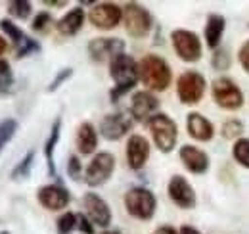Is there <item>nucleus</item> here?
Wrapping results in <instances>:
<instances>
[{"mask_svg":"<svg viewBox=\"0 0 249 234\" xmlns=\"http://www.w3.org/2000/svg\"><path fill=\"white\" fill-rule=\"evenodd\" d=\"M124 207L128 215L140 221H150L156 213L157 200L154 192H150L144 186H134L124 194Z\"/></svg>","mask_w":249,"mask_h":234,"instance_id":"obj_3","label":"nucleus"},{"mask_svg":"<svg viewBox=\"0 0 249 234\" xmlns=\"http://www.w3.org/2000/svg\"><path fill=\"white\" fill-rule=\"evenodd\" d=\"M75 144H77V150H79L83 156L94 154V150L98 146V133H96L92 123L85 121V123L79 125L77 136H75Z\"/></svg>","mask_w":249,"mask_h":234,"instance_id":"obj_22","label":"nucleus"},{"mask_svg":"<svg viewBox=\"0 0 249 234\" xmlns=\"http://www.w3.org/2000/svg\"><path fill=\"white\" fill-rule=\"evenodd\" d=\"M244 131V123L240 119H228L222 123V136L228 138V140H236Z\"/></svg>","mask_w":249,"mask_h":234,"instance_id":"obj_30","label":"nucleus"},{"mask_svg":"<svg viewBox=\"0 0 249 234\" xmlns=\"http://www.w3.org/2000/svg\"><path fill=\"white\" fill-rule=\"evenodd\" d=\"M56 229H58V234H71L77 229V213H71V211L63 213L56 221Z\"/></svg>","mask_w":249,"mask_h":234,"instance_id":"obj_31","label":"nucleus"},{"mask_svg":"<svg viewBox=\"0 0 249 234\" xmlns=\"http://www.w3.org/2000/svg\"><path fill=\"white\" fill-rule=\"evenodd\" d=\"M33 163H35V152L29 150L23 157H21V161L12 169V180H23V178H27V176L31 175V169H33Z\"/></svg>","mask_w":249,"mask_h":234,"instance_id":"obj_25","label":"nucleus"},{"mask_svg":"<svg viewBox=\"0 0 249 234\" xmlns=\"http://www.w3.org/2000/svg\"><path fill=\"white\" fill-rule=\"evenodd\" d=\"M16 131H18V121L16 119H2L0 121V154H2V150L4 146L16 136Z\"/></svg>","mask_w":249,"mask_h":234,"instance_id":"obj_27","label":"nucleus"},{"mask_svg":"<svg viewBox=\"0 0 249 234\" xmlns=\"http://www.w3.org/2000/svg\"><path fill=\"white\" fill-rule=\"evenodd\" d=\"M232 156L240 165L249 169V138H238L232 146Z\"/></svg>","mask_w":249,"mask_h":234,"instance_id":"obj_28","label":"nucleus"},{"mask_svg":"<svg viewBox=\"0 0 249 234\" xmlns=\"http://www.w3.org/2000/svg\"><path fill=\"white\" fill-rule=\"evenodd\" d=\"M238 58H240V63H242L244 71L249 75V40H246V42L242 44V48H240V52H238Z\"/></svg>","mask_w":249,"mask_h":234,"instance_id":"obj_37","label":"nucleus"},{"mask_svg":"<svg viewBox=\"0 0 249 234\" xmlns=\"http://www.w3.org/2000/svg\"><path fill=\"white\" fill-rule=\"evenodd\" d=\"M85 10L81 8V6H77V8H73V10H69L65 16H63L62 20H58V23H56V29L60 35L63 37H73V35H77L81 27H83V23H85Z\"/></svg>","mask_w":249,"mask_h":234,"instance_id":"obj_21","label":"nucleus"},{"mask_svg":"<svg viewBox=\"0 0 249 234\" xmlns=\"http://www.w3.org/2000/svg\"><path fill=\"white\" fill-rule=\"evenodd\" d=\"M138 75L148 90H159V92L167 90L173 81L169 63L156 54H148L138 61Z\"/></svg>","mask_w":249,"mask_h":234,"instance_id":"obj_2","label":"nucleus"},{"mask_svg":"<svg viewBox=\"0 0 249 234\" xmlns=\"http://www.w3.org/2000/svg\"><path fill=\"white\" fill-rule=\"evenodd\" d=\"M132 123H134L132 116H126L123 112L107 114L100 121V133L106 140H119L132 129Z\"/></svg>","mask_w":249,"mask_h":234,"instance_id":"obj_12","label":"nucleus"},{"mask_svg":"<svg viewBox=\"0 0 249 234\" xmlns=\"http://www.w3.org/2000/svg\"><path fill=\"white\" fill-rule=\"evenodd\" d=\"M46 6H65V2H56V0H44Z\"/></svg>","mask_w":249,"mask_h":234,"instance_id":"obj_41","label":"nucleus"},{"mask_svg":"<svg viewBox=\"0 0 249 234\" xmlns=\"http://www.w3.org/2000/svg\"><path fill=\"white\" fill-rule=\"evenodd\" d=\"M126 163L130 169L140 171L150 157V142L142 135H132L126 142Z\"/></svg>","mask_w":249,"mask_h":234,"instance_id":"obj_18","label":"nucleus"},{"mask_svg":"<svg viewBox=\"0 0 249 234\" xmlns=\"http://www.w3.org/2000/svg\"><path fill=\"white\" fill-rule=\"evenodd\" d=\"M159 110V100L150 90H138L130 98V116L134 121H150Z\"/></svg>","mask_w":249,"mask_h":234,"instance_id":"obj_14","label":"nucleus"},{"mask_svg":"<svg viewBox=\"0 0 249 234\" xmlns=\"http://www.w3.org/2000/svg\"><path fill=\"white\" fill-rule=\"evenodd\" d=\"M67 175L73 180H79L83 176V167H81V161L77 156H69V161H67Z\"/></svg>","mask_w":249,"mask_h":234,"instance_id":"obj_35","label":"nucleus"},{"mask_svg":"<svg viewBox=\"0 0 249 234\" xmlns=\"http://www.w3.org/2000/svg\"><path fill=\"white\" fill-rule=\"evenodd\" d=\"M167 194L171 202L178 205L180 209H192L196 205V192L192 184L182 175H173L167 184Z\"/></svg>","mask_w":249,"mask_h":234,"instance_id":"obj_13","label":"nucleus"},{"mask_svg":"<svg viewBox=\"0 0 249 234\" xmlns=\"http://www.w3.org/2000/svg\"><path fill=\"white\" fill-rule=\"evenodd\" d=\"M36 200L48 211H62L69 205L71 196L62 184H44V186L38 188Z\"/></svg>","mask_w":249,"mask_h":234,"instance_id":"obj_16","label":"nucleus"},{"mask_svg":"<svg viewBox=\"0 0 249 234\" xmlns=\"http://www.w3.org/2000/svg\"><path fill=\"white\" fill-rule=\"evenodd\" d=\"M173 48L178 54V58L188 63H194L201 58V40L194 31L175 29L171 35Z\"/></svg>","mask_w":249,"mask_h":234,"instance_id":"obj_7","label":"nucleus"},{"mask_svg":"<svg viewBox=\"0 0 249 234\" xmlns=\"http://www.w3.org/2000/svg\"><path fill=\"white\" fill-rule=\"evenodd\" d=\"M224 29H226V20H224L222 16L211 14V16L207 18V23H205V42H207L209 48L217 50Z\"/></svg>","mask_w":249,"mask_h":234,"instance_id":"obj_24","label":"nucleus"},{"mask_svg":"<svg viewBox=\"0 0 249 234\" xmlns=\"http://www.w3.org/2000/svg\"><path fill=\"white\" fill-rule=\"evenodd\" d=\"M115 171V156L109 154V152H100L92 157V161L89 163L87 167V173H85V180L89 186H102L109 180V176L113 175Z\"/></svg>","mask_w":249,"mask_h":234,"instance_id":"obj_8","label":"nucleus"},{"mask_svg":"<svg viewBox=\"0 0 249 234\" xmlns=\"http://www.w3.org/2000/svg\"><path fill=\"white\" fill-rule=\"evenodd\" d=\"M0 234H10V233H8V231H2V233H0Z\"/></svg>","mask_w":249,"mask_h":234,"instance_id":"obj_43","label":"nucleus"},{"mask_svg":"<svg viewBox=\"0 0 249 234\" xmlns=\"http://www.w3.org/2000/svg\"><path fill=\"white\" fill-rule=\"evenodd\" d=\"M31 10H33L31 2H27V0H14V2L8 4L10 16H14L18 20H27L31 16Z\"/></svg>","mask_w":249,"mask_h":234,"instance_id":"obj_29","label":"nucleus"},{"mask_svg":"<svg viewBox=\"0 0 249 234\" xmlns=\"http://www.w3.org/2000/svg\"><path fill=\"white\" fill-rule=\"evenodd\" d=\"M205 77L197 71H186L177 81V94L182 104H197L205 94Z\"/></svg>","mask_w":249,"mask_h":234,"instance_id":"obj_9","label":"nucleus"},{"mask_svg":"<svg viewBox=\"0 0 249 234\" xmlns=\"http://www.w3.org/2000/svg\"><path fill=\"white\" fill-rule=\"evenodd\" d=\"M52 25V16L48 14V12H40V14H36V18L33 20V31H36V33H42V31H46L48 27Z\"/></svg>","mask_w":249,"mask_h":234,"instance_id":"obj_32","label":"nucleus"},{"mask_svg":"<svg viewBox=\"0 0 249 234\" xmlns=\"http://www.w3.org/2000/svg\"><path fill=\"white\" fill-rule=\"evenodd\" d=\"M71 75H73V69H71V67H63V69H60V71H58V75H56V77L52 79V83L48 85V92L58 90V88L62 87L63 83H65V81H67Z\"/></svg>","mask_w":249,"mask_h":234,"instance_id":"obj_33","label":"nucleus"},{"mask_svg":"<svg viewBox=\"0 0 249 234\" xmlns=\"http://www.w3.org/2000/svg\"><path fill=\"white\" fill-rule=\"evenodd\" d=\"M109 75L115 81V87L109 90L111 102H119V98H123L124 94L128 90H132L136 87V83L140 81L136 59L124 52L109 61Z\"/></svg>","mask_w":249,"mask_h":234,"instance_id":"obj_1","label":"nucleus"},{"mask_svg":"<svg viewBox=\"0 0 249 234\" xmlns=\"http://www.w3.org/2000/svg\"><path fill=\"white\" fill-rule=\"evenodd\" d=\"M154 234H180L177 229H173V227H169V225H163V227H159L154 231Z\"/></svg>","mask_w":249,"mask_h":234,"instance_id":"obj_38","label":"nucleus"},{"mask_svg":"<svg viewBox=\"0 0 249 234\" xmlns=\"http://www.w3.org/2000/svg\"><path fill=\"white\" fill-rule=\"evenodd\" d=\"M121 20H123V8L113 2H98L89 12V21L94 27L104 31L117 27L121 23Z\"/></svg>","mask_w":249,"mask_h":234,"instance_id":"obj_10","label":"nucleus"},{"mask_svg":"<svg viewBox=\"0 0 249 234\" xmlns=\"http://www.w3.org/2000/svg\"><path fill=\"white\" fill-rule=\"evenodd\" d=\"M124 52V42L121 39H113V37H100L92 39L89 42V54L94 61H106L111 59Z\"/></svg>","mask_w":249,"mask_h":234,"instance_id":"obj_17","label":"nucleus"},{"mask_svg":"<svg viewBox=\"0 0 249 234\" xmlns=\"http://www.w3.org/2000/svg\"><path fill=\"white\" fill-rule=\"evenodd\" d=\"M123 21L126 33L132 39H142L152 29V16L150 12L140 6L138 2H128L123 8Z\"/></svg>","mask_w":249,"mask_h":234,"instance_id":"obj_5","label":"nucleus"},{"mask_svg":"<svg viewBox=\"0 0 249 234\" xmlns=\"http://www.w3.org/2000/svg\"><path fill=\"white\" fill-rule=\"evenodd\" d=\"M186 129H188V135H190L194 140H199V142H207V140H211V138L215 136V127H213V123H211L207 117L197 114V112L188 114Z\"/></svg>","mask_w":249,"mask_h":234,"instance_id":"obj_20","label":"nucleus"},{"mask_svg":"<svg viewBox=\"0 0 249 234\" xmlns=\"http://www.w3.org/2000/svg\"><path fill=\"white\" fill-rule=\"evenodd\" d=\"M211 94H213V100L217 102V106L224 108V110L234 112L244 106V92L228 77L215 79L213 87H211Z\"/></svg>","mask_w":249,"mask_h":234,"instance_id":"obj_6","label":"nucleus"},{"mask_svg":"<svg viewBox=\"0 0 249 234\" xmlns=\"http://www.w3.org/2000/svg\"><path fill=\"white\" fill-rule=\"evenodd\" d=\"M102 234H119V233H115V231H106V233H102Z\"/></svg>","mask_w":249,"mask_h":234,"instance_id":"obj_42","label":"nucleus"},{"mask_svg":"<svg viewBox=\"0 0 249 234\" xmlns=\"http://www.w3.org/2000/svg\"><path fill=\"white\" fill-rule=\"evenodd\" d=\"M180 234H201L197 229H194V227H190V225H184L182 229H180Z\"/></svg>","mask_w":249,"mask_h":234,"instance_id":"obj_39","label":"nucleus"},{"mask_svg":"<svg viewBox=\"0 0 249 234\" xmlns=\"http://www.w3.org/2000/svg\"><path fill=\"white\" fill-rule=\"evenodd\" d=\"M77 229L83 234H94V225L90 223V219L87 215H83V213L77 215Z\"/></svg>","mask_w":249,"mask_h":234,"instance_id":"obj_36","label":"nucleus"},{"mask_svg":"<svg viewBox=\"0 0 249 234\" xmlns=\"http://www.w3.org/2000/svg\"><path fill=\"white\" fill-rule=\"evenodd\" d=\"M0 29L4 31V35L8 39H12V42L16 46V52H18V58H27L35 52H40V42L27 37L12 20H6V18L0 20Z\"/></svg>","mask_w":249,"mask_h":234,"instance_id":"obj_11","label":"nucleus"},{"mask_svg":"<svg viewBox=\"0 0 249 234\" xmlns=\"http://www.w3.org/2000/svg\"><path fill=\"white\" fill-rule=\"evenodd\" d=\"M178 156H180V161L184 163V167L190 173H194V175L207 173V169H209V156L203 150L186 144V146L180 148Z\"/></svg>","mask_w":249,"mask_h":234,"instance_id":"obj_19","label":"nucleus"},{"mask_svg":"<svg viewBox=\"0 0 249 234\" xmlns=\"http://www.w3.org/2000/svg\"><path fill=\"white\" fill-rule=\"evenodd\" d=\"M148 127H150V133L154 136V142L159 148V152L169 154L175 150L177 138H178V127L167 114H156L148 121Z\"/></svg>","mask_w":249,"mask_h":234,"instance_id":"obj_4","label":"nucleus"},{"mask_svg":"<svg viewBox=\"0 0 249 234\" xmlns=\"http://www.w3.org/2000/svg\"><path fill=\"white\" fill-rule=\"evenodd\" d=\"M14 71L8 59L0 58V94H8L14 88Z\"/></svg>","mask_w":249,"mask_h":234,"instance_id":"obj_26","label":"nucleus"},{"mask_svg":"<svg viewBox=\"0 0 249 234\" xmlns=\"http://www.w3.org/2000/svg\"><path fill=\"white\" fill-rule=\"evenodd\" d=\"M211 63H213V67L218 69V71L228 69V67H230V56H228V52H226V50H215Z\"/></svg>","mask_w":249,"mask_h":234,"instance_id":"obj_34","label":"nucleus"},{"mask_svg":"<svg viewBox=\"0 0 249 234\" xmlns=\"http://www.w3.org/2000/svg\"><path fill=\"white\" fill-rule=\"evenodd\" d=\"M83 207H85V213H87V217L90 219L92 225H98L102 229L109 227V223H111V209H109V205H107V202L104 198H100L94 192H87L85 198H83Z\"/></svg>","mask_w":249,"mask_h":234,"instance_id":"obj_15","label":"nucleus"},{"mask_svg":"<svg viewBox=\"0 0 249 234\" xmlns=\"http://www.w3.org/2000/svg\"><path fill=\"white\" fill-rule=\"evenodd\" d=\"M6 48H8V42H6V39L0 35V56L6 52Z\"/></svg>","mask_w":249,"mask_h":234,"instance_id":"obj_40","label":"nucleus"},{"mask_svg":"<svg viewBox=\"0 0 249 234\" xmlns=\"http://www.w3.org/2000/svg\"><path fill=\"white\" fill-rule=\"evenodd\" d=\"M60 135H62V117L58 116L54 119V123H52L50 136L44 142V157H46L48 175L50 176H58V173H56V163H54V150H56L58 142H60Z\"/></svg>","mask_w":249,"mask_h":234,"instance_id":"obj_23","label":"nucleus"}]
</instances>
